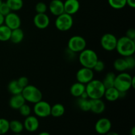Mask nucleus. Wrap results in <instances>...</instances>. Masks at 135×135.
Masks as SVG:
<instances>
[{
  "mask_svg": "<svg viewBox=\"0 0 135 135\" xmlns=\"http://www.w3.org/2000/svg\"><path fill=\"white\" fill-rule=\"evenodd\" d=\"M115 50L119 55L125 57L133 55L135 51L134 40L127 38L125 36L121 37L119 39H117Z\"/></svg>",
  "mask_w": 135,
  "mask_h": 135,
  "instance_id": "1",
  "label": "nucleus"
},
{
  "mask_svg": "<svg viewBox=\"0 0 135 135\" xmlns=\"http://www.w3.org/2000/svg\"><path fill=\"white\" fill-rule=\"evenodd\" d=\"M105 88L101 80L93 79L86 85V92L88 98L102 99L104 96Z\"/></svg>",
  "mask_w": 135,
  "mask_h": 135,
  "instance_id": "2",
  "label": "nucleus"
},
{
  "mask_svg": "<svg viewBox=\"0 0 135 135\" xmlns=\"http://www.w3.org/2000/svg\"><path fill=\"white\" fill-rule=\"evenodd\" d=\"M79 60L83 67L93 69L94 66L98 60V57L94 50L85 48L80 52Z\"/></svg>",
  "mask_w": 135,
  "mask_h": 135,
  "instance_id": "3",
  "label": "nucleus"
},
{
  "mask_svg": "<svg viewBox=\"0 0 135 135\" xmlns=\"http://www.w3.org/2000/svg\"><path fill=\"white\" fill-rule=\"evenodd\" d=\"M133 76L127 73L121 72L115 76L114 87L119 92H127L132 88Z\"/></svg>",
  "mask_w": 135,
  "mask_h": 135,
  "instance_id": "4",
  "label": "nucleus"
},
{
  "mask_svg": "<svg viewBox=\"0 0 135 135\" xmlns=\"http://www.w3.org/2000/svg\"><path fill=\"white\" fill-rule=\"evenodd\" d=\"M21 94L25 100L32 104H36L42 100V93L39 88L28 84L23 88Z\"/></svg>",
  "mask_w": 135,
  "mask_h": 135,
  "instance_id": "5",
  "label": "nucleus"
},
{
  "mask_svg": "<svg viewBox=\"0 0 135 135\" xmlns=\"http://www.w3.org/2000/svg\"><path fill=\"white\" fill-rule=\"evenodd\" d=\"M55 25L56 28L59 31H68L73 25V18L72 15L66 13H62L57 17L55 21Z\"/></svg>",
  "mask_w": 135,
  "mask_h": 135,
  "instance_id": "6",
  "label": "nucleus"
},
{
  "mask_svg": "<svg viewBox=\"0 0 135 135\" xmlns=\"http://www.w3.org/2000/svg\"><path fill=\"white\" fill-rule=\"evenodd\" d=\"M86 46L85 39L81 36L75 35L68 41V49L73 53H79L84 50Z\"/></svg>",
  "mask_w": 135,
  "mask_h": 135,
  "instance_id": "7",
  "label": "nucleus"
},
{
  "mask_svg": "<svg viewBox=\"0 0 135 135\" xmlns=\"http://www.w3.org/2000/svg\"><path fill=\"white\" fill-rule=\"evenodd\" d=\"M33 110L36 115L44 118L51 115V105L47 102L42 100L34 104Z\"/></svg>",
  "mask_w": 135,
  "mask_h": 135,
  "instance_id": "8",
  "label": "nucleus"
},
{
  "mask_svg": "<svg viewBox=\"0 0 135 135\" xmlns=\"http://www.w3.org/2000/svg\"><path fill=\"white\" fill-rule=\"evenodd\" d=\"M117 42V38L115 36L111 33L104 34L100 40V44L102 48L108 51H112L115 50Z\"/></svg>",
  "mask_w": 135,
  "mask_h": 135,
  "instance_id": "9",
  "label": "nucleus"
},
{
  "mask_svg": "<svg viewBox=\"0 0 135 135\" xmlns=\"http://www.w3.org/2000/svg\"><path fill=\"white\" fill-rule=\"evenodd\" d=\"M94 76V73L93 69L83 67L80 69L76 74L77 82L83 83L84 84H86L87 83L93 80Z\"/></svg>",
  "mask_w": 135,
  "mask_h": 135,
  "instance_id": "10",
  "label": "nucleus"
},
{
  "mask_svg": "<svg viewBox=\"0 0 135 135\" xmlns=\"http://www.w3.org/2000/svg\"><path fill=\"white\" fill-rule=\"evenodd\" d=\"M112 129V122L105 117L100 119L95 124V131L99 134H105Z\"/></svg>",
  "mask_w": 135,
  "mask_h": 135,
  "instance_id": "11",
  "label": "nucleus"
},
{
  "mask_svg": "<svg viewBox=\"0 0 135 135\" xmlns=\"http://www.w3.org/2000/svg\"><path fill=\"white\" fill-rule=\"evenodd\" d=\"M4 23L11 30H14L20 28L21 25V20L17 13L11 12L5 17Z\"/></svg>",
  "mask_w": 135,
  "mask_h": 135,
  "instance_id": "12",
  "label": "nucleus"
},
{
  "mask_svg": "<svg viewBox=\"0 0 135 135\" xmlns=\"http://www.w3.org/2000/svg\"><path fill=\"white\" fill-rule=\"evenodd\" d=\"M34 25L39 29H45L50 25V18L46 13H37L33 19Z\"/></svg>",
  "mask_w": 135,
  "mask_h": 135,
  "instance_id": "13",
  "label": "nucleus"
},
{
  "mask_svg": "<svg viewBox=\"0 0 135 135\" xmlns=\"http://www.w3.org/2000/svg\"><path fill=\"white\" fill-rule=\"evenodd\" d=\"M24 128L28 132H35L39 128L40 123L38 118L35 116L28 115L26 117L24 121Z\"/></svg>",
  "mask_w": 135,
  "mask_h": 135,
  "instance_id": "14",
  "label": "nucleus"
},
{
  "mask_svg": "<svg viewBox=\"0 0 135 135\" xmlns=\"http://www.w3.org/2000/svg\"><path fill=\"white\" fill-rule=\"evenodd\" d=\"M49 9L54 16L60 15L64 12V4L61 0H51L49 5Z\"/></svg>",
  "mask_w": 135,
  "mask_h": 135,
  "instance_id": "15",
  "label": "nucleus"
},
{
  "mask_svg": "<svg viewBox=\"0 0 135 135\" xmlns=\"http://www.w3.org/2000/svg\"><path fill=\"white\" fill-rule=\"evenodd\" d=\"M64 4V12L69 15L75 14L80 9V3L78 0H66Z\"/></svg>",
  "mask_w": 135,
  "mask_h": 135,
  "instance_id": "16",
  "label": "nucleus"
},
{
  "mask_svg": "<svg viewBox=\"0 0 135 135\" xmlns=\"http://www.w3.org/2000/svg\"><path fill=\"white\" fill-rule=\"evenodd\" d=\"M90 112L95 114L102 113L105 109V105L102 99H90Z\"/></svg>",
  "mask_w": 135,
  "mask_h": 135,
  "instance_id": "17",
  "label": "nucleus"
},
{
  "mask_svg": "<svg viewBox=\"0 0 135 135\" xmlns=\"http://www.w3.org/2000/svg\"><path fill=\"white\" fill-rule=\"evenodd\" d=\"M26 100L21 94L13 95L9 100V106L13 109H18L24 104H25Z\"/></svg>",
  "mask_w": 135,
  "mask_h": 135,
  "instance_id": "18",
  "label": "nucleus"
},
{
  "mask_svg": "<svg viewBox=\"0 0 135 135\" xmlns=\"http://www.w3.org/2000/svg\"><path fill=\"white\" fill-rule=\"evenodd\" d=\"M86 91V85L77 82L74 83L70 88V93L73 96L80 98L81 95Z\"/></svg>",
  "mask_w": 135,
  "mask_h": 135,
  "instance_id": "19",
  "label": "nucleus"
},
{
  "mask_svg": "<svg viewBox=\"0 0 135 135\" xmlns=\"http://www.w3.org/2000/svg\"><path fill=\"white\" fill-rule=\"evenodd\" d=\"M104 96L108 101L115 102L119 99V91L114 86L105 88Z\"/></svg>",
  "mask_w": 135,
  "mask_h": 135,
  "instance_id": "20",
  "label": "nucleus"
},
{
  "mask_svg": "<svg viewBox=\"0 0 135 135\" xmlns=\"http://www.w3.org/2000/svg\"><path fill=\"white\" fill-rule=\"evenodd\" d=\"M25 34H24L23 30L20 28L14 29L11 30V34L10 40L12 43L13 44H19L21 43L24 39Z\"/></svg>",
  "mask_w": 135,
  "mask_h": 135,
  "instance_id": "21",
  "label": "nucleus"
},
{
  "mask_svg": "<svg viewBox=\"0 0 135 135\" xmlns=\"http://www.w3.org/2000/svg\"><path fill=\"white\" fill-rule=\"evenodd\" d=\"M65 107L61 104H55L51 106V115L54 117H60L65 113Z\"/></svg>",
  "mask_w": 135,
  "mask_h": 135,
  "instance_id": "22",
  "label": "nucleus"
},
{
  "mask_svg": "<svg viewBox=\"0 0 135 135\" xmlns=\"http://www.w3.org/2000/svg\"><path fill=\"white\" fill-rule=\"evenodd\" d=\"M8 90L12 95L19 94L22 93L23 88L19 85L17 80H13L8 84Z\"/></svg>",
  "mask_w": 135,
  "mask_h": 135,
  "instance_id": "23",
  "label": "nucleus"
},
{
  "mask_svg": "<svg viewBox=\"0 0 135 135\" xmlns=\"http://www.w3.org/2000/svg\"><path fill=\"white\" fill-rule=\"evenodd\" d=\"M23 123L18 120H12L9 121V130L15 134H19L23 131Z\"/></svg>",
  "mask_w": 135,
  "mask_h": 135,
  "instance_id": "24",
  "label": "nucleus"
},
{
  "mask_svg": "<svg viewBox=\"0 0 135 135\" xmlns=\"http://www.w3.org/2000/svg\"><path fill=\"white\" fill-rule=\"evenodd\" d=\"M11 30L8 26L5 25H2L0 26V41L1 42H6L10 40Z\"/></svg>",
  "mask_w": 135,
  "mask_h": 135,
  "instance_id": "25",
  "label": "nucleus"
},
{
  "mask_svg": "<svg viewBox=\"0 0 135 135\" xmlns=\"http://www.w3.org/2000/svg\"><path fill=\"white\" fill-rule=\"evenodd\" d=\"M113 67L117 71L124 72L128 69L127 64L125 58H118L113 62Z\"/></svg>",
  "mask_w": 135,
  "mask_h": 135,
  "instance_id": "26",
  "label": "nucleus"
},
{
  "mask_svg": "<svg viewBox=\"0 0 135 135\" xmlns=\"http://www.w3.org/2000/svg\"><path fill=\"white\" fill-rule=\"evenodd\" d=\"M115 76L116 75L113 72H109L105 75L104 80L102 81L105 88L114 86V82L115 79Z\"/></svg>",
  "mask_w": 135,
  "mask_h": 135,
  "instance_id": "27",
  "label": "nucleus"
},
{
  "mask_svg": "<svg viewBox=\"0 0 135 135\" xmlns=\"http://www.w3.org/2000/svg\"><path fill=\"white\" fill-rule=\"evenodd\" d=\"M5 3L10 8L11 11H17L21 10L23 7L22 0H7Z\"/></svg>",
  "mask_w": 135,
  "mask_h": 135,
  "instance_id": "28",
  "label": "nucleus"
},
{
  "mask_svg": "<svg viewBox=\"0 0 135 135\" xmlns=\"http://www.w3.org/2000/svg\"><path fill=\"white\" fill-rule=\"evenodd\" d=\"M77 105L79 109L83 112H89L90 110V101L88 98H79L77 100Z\"/></svg>",
  "mask_w": 135,
  "mask_h": 135,
  "instance_id": "29",
  "label": "nucleus"
},
{
  "mask_svg": "<svg viewBox=\"0 0 135 135\" xmlns=\"http://www.w3.org/2000/svg\"><path fill=\"white\" fill-rule=\"evenodd\" d=\"M108 3L115 9H121L127 5L126 0H108Z\"/></svg>",
  "mask_w": 135,
  "mask_h": 135,
  "instance_id": "30",
  "label": "nucleus"
},
{
  "mask_svg": "<svg viewBox=\"0 0 135 135\" xmlns=\"http://www.w3.org/2000/svg\"><path fill=\"white\" fill-rule=\"evenodd\" d=\"M9 131V121L4 118H0V135L5 134Z\"/></svg>",
  "mask_w": 135,
  "mask_h": 135,
  "instance_id": "31",
  "label": "nucleus"
},
{
  "mask_svg": "<svg viewBox=\"0 0 135 135\" xmlns=\"http://www.w3.org/2000/svg\"><path fill=\"white\" fill-rule=\"evenodd\" d=\"M20 113L22 116L24 117H28L31 113V108L28 104H24L21 108L18 109Z\"/></svg>",
  "mask_w": 135,
  "mask_h": 135,
  "instance_id": "32",
  "label": "nucleus"
},
{
  "mask_svg": "<svg viewBox=\"0 0 135 135\" xmlns=\"http://www.w3.org/2000/svg\"><path fill=\"white\" fill-rule=\"evenodd\" d=\"M47 7L44 2H38L35 6V10L37 13H46L47 11Z\"/></svg>",
  "mask_w": 135,
  "mask_h": 135,
  "instance_id": "33",
  "label": "nucleus"
},
{
  "mask_svg": "<svg viewBox=\"0 0 135 135\" xmlns=\"http://www.w3.org/2000/svg\"><path fill=\"white\" fill-rule=\"evenodd\" d=\"M125 59L127 64L128 69H133L135 67V59L133 55H131V56L125 57Z\"/></svg>",
  "mask_w": 135,
  "mask_h": 135,
  "instance_id": "34",
  "label": "nucleus"
},
{
  "mask_svg": "<svg viewBox=\"0 0 135 135\" xmlns=\"http://www.w3.org/2000/svg\"><path fill=\"white\" fill-rule=\"evenodd\" d=\"M11 11L10 8L9 7L7 3L5 2H3L0 5V13L3 16L5 17L7 15L9 14V13H11Z\"/></svg>",
  "mask_w": 135,
  "mask_h": 135,
  "instance_id": "35",
  "label": "nucleus"
},
{
  "mask_svg": "<svg viewBox=\"0 0 135 135\" xmlns=\"http://www.w3.org/2000/svg\"><path fill=\"white\" fill-rule=\"evenodd\" d=\"M104 68H105V64H104V61L98 59L96 63V64L94 65V66L93 69L95 71H96V72L100 73L102 71H104Z\"/></svg>",
  "mask_w": 135,
  "mask_h": 135,
  "instance_id": "36",
  "label": "nucleus"
},
{
  "mask_svg": "<svg viewBox=\"0 0 135 135\" xmlns=\"http://www.w3.org/2000/svg\"><path fill=\"white\" fill-rule=\"evenodd\" d=\"M17 82L19 84V85L22 87V88H24L25 87H26V86L28 85L29 80L28 79L26 76H21L20 78H18V79H17Z\"/></svg>",
  "mask_w": 135,
  "mask_h": 135,
  "instance_id": "37",
  "label": "nucleus"
},
{
  "mask_svg": "<svg viewBox=\"0 0 135 135\" xmlns=\"http://www.w3.org/2000/svg\"><path fill=\"white\" fill-rule=\"evenodd\" d=\"M127 38H130V39L135 40V30L134 28H129V30L127 31L126 36Z\"/></svg>",
  "mask_w": 135,
  "mask_h": 135,
  "instance_id": "38",
  "label": "nucleus"
},
{
  "mask_svg": "<svg viewBox=\"0 0 135 135\" xmlns=\"http://www.w3.org/2000/svg\"><path fill=\"white\" fill-rule=\"evenodd\" d=\"M126 3L127 5H129L130 7H135V0H126Z\"/></svg>",
  "mask_w": 135,
  "mask_h": 135,
  "instance_id": "39",
  "label": "nucleus"
},
{
  "mask_svg": "<svg viewBox=\"0 0 135 135\" xmlns=\"http://www.w3.org/2000/svg\"><path fill=\"white\" fill-rule=\"evenodd\" d=\"M4 19H5V17L0 13V26L4 24Z\"/></svg>",
  "mask_w": 135,
  "mask_h": 135,
  "instance_id": "40",
  "label": "nucleus"
},
{
  "mask_svg": "<svg viewBox=\"0 0 135 135\" xmlns=\"http://www.w3.org/2000/svg\"><path fill=\"white\" fill-rule=\"evenodd\" d=\"M105 134L106 135H119L117 133H116V132H113V131H109Z\"/></svg>",
  "mask_w": 135,
  "mask_h": 135,
  "instance_id": "41",
  "label": "nucleus"
},
{
  "mask_svg": "<svg viewBox=\"0 0 135 135\" xmlns=\"http://www.w3.org/2000/svg\"><path fill=\"white\" fill-rule=\"evenodd\" d=\"M135 77L133 76V79H132V88H134L135 87Z\"/></svg>",
  "mask_w": 135,
  "mask_h": 135,
  "instance_id": "42",
  "label": "nucleus"
},
{
  "mask_svg": "<svg viewBox=\"0 0 135 135\" xmlns=\"http://www.w3.org/2000/svg\"><path fill=\"white\" fill-rule=\"evenodd\" d=\"M131 135H135V127H133L131 131Z\"/></svg>",
  "mask_w": 135,
  "mask_h": 135,
  "instance_id": "43",
  "label": "nucleus"
},
{
  "mask_svg": "<svg viewBox=\"0 0 135 135\" xmlns=\"http://www.w3.org/2000/svg\"><path fill=\"white\" fill-rule=\"evenodd\" d=\"M38 135H51L50 134V133H48V132H46V131H44V132H42V133H40Z\"/></svg>",
  "mask_w": 135,
  "mask_h": 135,
  "instance_id": "44",
  "label": "nucleus"
},
{
  "mask_svg": "<svg viewBox=\"0 0 135 135\" xmlns=\"http://www.w3.org/2000/svg\"><path fill=\"white\" fill-rule=\"evenodd\" d=\"M3 1H2V0H0V5H1V3H3Z\"/></svg>",
  "mask_w": 135,
  "mask_h": 135,
  "instance_id": "45",
  "label": "nucleus"
},
{
  "mask_svg": "<svg viewBox=\"0 0 135 135\" xmlns=\"http://www.w3.org/2000/svg\"><path fill=\"white\" fill-rule=\"evenodd\" d=\"M14 135H21V134L19 133V134H15Z\"/></svg>",
  "mask_w": 135,
  "mask_h": 135,
  "instance_id": "46",
  "label": "nucleus"
},
{
  "mask_svg": "<svg viewBox=\"0 0 135 135\" xmlns=\"http://www.w3.org/2000/svg\"><path fill=\"white\" fill-rule=\"evenodd\" d=\"M3 135H5V134H3Z\"/></svg>",
  "mask_w": 135,
  "mask_h": 135,
  "instance_id": "47",
  "label": "nucleus"
}]
</instances>
